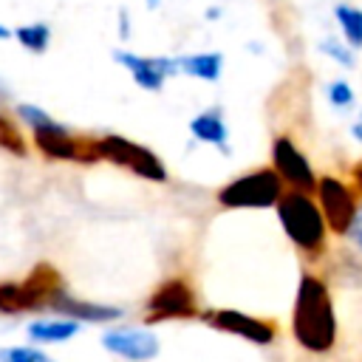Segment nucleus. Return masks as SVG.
<instances>
[{
    "label": "nucleus",
    "instance_id": "obj_3",
    "mask_svg": "<svg viewBox=\"0 0 362 362\" xmlns=\"http://www.w3.org/2000/svg\"><path fill=\"white\" fill-rule=\"evenodd\" d=\"M274 218L286 235V240L308 260L317 263L328 255V240L331 232L325 226V218L314 201L311 192H297L286 189L280 201L274 204Z\"/></svg>",
    "mask_w": 362,
    "mask_h": 362
},
{
    "label": "nucleus",
    "instance_id": "obj_12",
    "mask_svg": "<svg viewBox=\"0 0 362 362\" xmlns=\"http://www.w3.org/2000/svg\"><path fill=\"white\" fill-rule=\"evenodd\" d=\"M113 62L124 68L136 88L147 93H161L170 79H178L175 57L167 54H136L130 48H113Z\"/></svg>",
    "mask_w": 362,
    "mask_h": 362
},
{
    "label": "nucleus",
    "instance_id": "obj_5",
    "mask_svg": "<svg viewBox=\"0 0 362 362\" xmlns=\"http://www.w3.org/2000/svg\"><path fill=\"white\" fill-rule=\"evenodd\" d=\"M96 150H99V161H107L119 170H127L130 175H136L141 181H150V184H167L170 181V170H167L164 158L150 144H141L130 136L102 133V136H96Z\"/></svg>",
    "mask_w": 362,
    "mask_h": 362
},
{
    "label": "nucleus",
    "instance_id": "obj_7",
    "mask_svg": "<svg viewBox=\"0 0 362 362\" xmlns=\"http://www.w3.org/2000/svg\"><path fill=\"white\" fill-rule=\"evenodd\" d=\"M62 274L51 263H37L23 280H6L3 288V314H23V311H45L51 294L62 286Z\"/></svg>",
    "mask_w": 362,
    "mask_h": 362
},
{
    "label": "nucleus",
    "instance_id": "obj_4",
    "mask_svg": "<svg viewBox=\"0 0 362 362\" xmlns=\"http://www.w3.org/2000/svg\"><path fill=\"white\" fill-rule=\"evenodd\" d=\"M283 192H286L283 181L266 164V167H252V170L229 178L226 184H221L215 189V204L221 209H226V212H238V209H274V204L280 201Z\"/></svg>",
    "mask_w": 362,
    "mask_h": 362
},
{
    "label": "nucleus",
    "instance_id": "obj_16",
    "mask_svg": "<svg viewBox=\"0 0 362 362\" xmlns=\"http://www.w3.org/2000/svg\"><path fill=\"white\" fill-rule=\"evenodd\" d=\"M226 68V57L223 51H187V54H175V71L178 76L187 79H198L206 85L221 82Z\"/></svg>",
    "mask_w": 362,
    "mask_h": 362
},
{
    "label": "nucleus",
    "instance_id": "obj_11",
    "mask_svg": "<svg viewBox=\"0 0 362 362\" xmlns=\"http://www.w3.org/2000/svg\"><path fill=\"white\" fill-rule=\"evenodd\" d=\"M99 345L124 362H153L161 354V337L150 325H105L99 334Z\"/></svg>",
    "mask_w": 362,
    "mask_h": 362
},
{
    "label": "nucleus",
    "instance_id": "obj_14",
    "mask_svg": "<svg viewBox=\"0 0 362 362\" xmlns=\"http://www.w3.org/2000/svg\"><path fill=\"white\" fill-rule=\"evenodd\" d=\"M187 130H189V136H192L198 144H209V147H215V150L223 153V156L232 153V150H229V141H232V139H229V122H226L221 105H209V107L198 110L195 116H189Z\"/></svg>",
    "mask_w": 362,
    "mask_h": 362
},
{
    "label": "nucleus",
    "instance_id": "obj_10",
    "mask_svg": "<svg viewBox=\"0 0 362 362\" xmlns=\"http://www.w3.org/2000/svg\"><path fill=\"white\" fill-rule=\"evenodd\" d=\"M269 167L274 170V175L283 181L286 189H297V192H314L317 178H320L311 158L305 156V150L288 133H277L272 139Z\"/></svg>",
    "mask_w": 362,
    "mask_h": 362
},
{
    "label": "nucleus",
    "instance_id": "obj_23",
    "mask_svg": "<svg viewBox=\"0 0 362 362\" xmlns=\"http://www.w3.org/2000/svg\"><path fill=\"white\" fill-rule=\"evenodd\" d=\"M342 240H345V243L354 249V255L362 260V201H359V209H356V215H354L348 232L342 235Z\"/></svg>",
    "mask_w": 362,
    "mask_h": 362
},
{
    "label": "nucleus",
    "instance_id": "obj_25",
    "mask_svg": "<svg viewBox=\"0 0 362 362\" xmlns=\"http://www.w3.org/2000/svg\"><path fill=\"white\" fill-rule=\"evenodd\" d=\"M348 181H351L354 192H356L359 201H362V158H356V161L351 164V170H348Z\"/></svg>",
    "mask_w": 362,
    "mask_h": 362
},
{
    "label": "nucleus",
    "instance_id": "obj_20",
    "mask_svg": "<svg viewBox=\"0 0 362 362\" xmlns=\"http://www.w3.org/2000/svg\"><path fill=\"white\" fill-rule=\"evenodd\" d=\"M325 99H328V105H331L334 110H339V113H348V110H354V107L359 105L356 88H354L345 76H337V79L325 82Z\"/></svg>",
    "mask_w": 362,
    "mask_h": 362
},
{
    "label": "nucleus",
    "instance_id": "obj_27",
    "mask_svg": "<svg viewBox=\"0 0 362 362\" xmlns=\"http://www.w3.org/2000/svg\"><path fill=\"white\" fill-rule=\"evenodd\" d=\"M8 40H14V28H8V25L0 20V42H8Z\"/></svg>",
    "mask_w": 362,
    "mask_h": 362
},
{
    "label": "nucleus",
    "instance_id": "obj_9",
    "mask_svg": "<svg viewBox=\"0 0 362 362\" xmlns=\"http://www.w3.org/2000/svg\"><path fill=\"white\" fill-rule=\"evenodd\" d=\"M314 201L325 218V226L334 238H342L359 209V195L354 192L351 181L337 175V173H325L317 178V187H314Z\"/></svg>",
    "mask_w": 362,
    "mask_h": 362
},
{
    "label": "nucleus",
    "instance_id": "obj_21",
    "mask_svg": "<svg viewBox=\"0 0 362 362\" xmlns=\"http://www.w3.org/2000/svg\"><path fill=\"white\" fill-rule=\"evenodd\" d=\"M317 51L325 57V59H331L334 65H339V68H345V71H354L356 68V51H351L337 34H328V37H322L320 42H317Z\"/></svg>",
    "mask_w": 362,
    "mask_h": 362
},
{
    "label": "nucleus",
    "instance_id": "obj_8",
    "mask_svg": "<svg viewBox=\"0 0 362 362\" xmlns=\"http://www.w3.org/2000/svg\"><path fill=\"white\" fill-rule=\"evenodd\" d=\"M198 320L218 331V334H226V337H238L249 345H257V348H269L277 342V322L269 320V317H257V314H249V311H240V308H201Z\"/></svg>",
    "mask_w": 362,
    "mask_h": 362
},
{
    "label": "nucleus",
    "instance_id": "obj_2",
    "mask_svg": "<svg viewBox=\"0 0 362 362\" xmlns=\"http://www.w3.org/2000/svg\"><path fill=\"white\" fill-rule=\"evenodd\" d=\"M11 116L25 130L28 144L48 161L62 164H99L96 136H85L71 130L65 122L54 119L42 105L37 102H14Z\"/></svg>",
    "mask_w": 362,
    "mask_h": 362
},
{
    "label": "nucleus",
    "instance_id": "obj_6",
    "mask_svg": "<svg viewBox=\"0 0 362 362\" xmlns=\"http://www.w3.org/2000/svg\"><path fill=\"white\" fill-rule=\"evenodd\" d=\"M144 325L156 328L161 322H178V320H198L201 303L195 294V286L187 277H164L156 283V288L144 300Z\"/></svg>",
    "mask_w": 362,
    "mask_h": 362
},
{
    "label": "nucleus",
    "instance_id": "obj_30",
    "mask_svg": "<svg viewBox=\"0 0 362 362\" xmlns=\"http://www.w3.org/2000/svg\"><path fill=\"white\" fill-rule=\"evenodd\" d=\"M144 3H147V6H158L161 0H144Z\"/></svg>",
    "mask_w": 362,
    "mask_h": 362
},
{
    "label": "nucleus",
    "instance_id": "obj_28",
    "mask_svg": "<svg viewBox=\"0 0 362 362\" xmlns=\"http://www.w3.org/2000/svg\"><path fill=\"white\" fill-rule=\"evenodd\" d=\"M204 17H206V20H221V6H209Z\"/></svg>",
    "mask_w": 362,
    "mask_h": 362
},
{
    "label": "nucleus",
    "instance_id": "obj_18",
    "mask_svg": "<svg viewBox=\"0 0 362 362\" xmlns=\"http://www.w3.org/2000/svg\"><path fill=\"white\" fill-rule=\"evenodd\" d=\"M14 42H17L23 51L40 57V54H45V51L51 48V42H54V28H51L45 20L20 23V25H14Z\"/></svg>",
    "mask_w": 362,
    "mask_h": 362
},
{
    "label": "nucleus",
    "instance_id": "obj_17",
    "mask_svg": "<svg viewBox=\"0 0 362 362\" xmlns=\"http://www.w3.org/2000/svg\"><path fill=\"white\" fill-rule=\"evenodd\" d=\"M331 17L339 28V40L351 48V51H362V6L339 0L331 8Z\"/></svg>",
    "mask_w": 362,
    "mask_h": 362
},
{
    "label": "nucleus",
    "instance_id": "obj_19",
    "mask_svg": "<svg viewBox=\"0 0 362 362\" xmlns=\"http://www.w3.org/2000/svg\"><path fill=\"white\" fill-rule=\"evenodd\" d=\"M0 150L20 156V158L28 156V150H31L25 130L11 116V102H0Z\"/></svg>",
    "mask_w": 362,
    "mask_h": 362
},
{
    "label": "nucleus",
    "instance_id": "obj_26",
    "mask_svg": "<svg viewBox=\"0 0 362 362\" xmlns=\"http://www.w3.org/2000/svg\"><path fill=\"white\" fill-rule=\"evenodd\" d=\"M348 133H351V139H354V141H359V144H362V113H359V116L351 122Z\"/></svg>",
    "mask_w": 362,
    "mask_h": 362
},
{
    "label": "nucleus",
    "instance_id": "obj_15",
    "mask_svg": "<svg viewBox=\"0 0 362 362\" xmlns=\"http://www.w3.org/2000/svg\"><path fill=\"white\" fill-rule=\"evenodd\" d=\"M79 334H82V322L59 317V314H40L25 322V339H28V345H37V348L65 345Z\"/></svg>",
    "mask_w": 362,
    "mask_h": 362
},
{
    "label": "nucleus",
    "instance_id": "obj_29",
    "mask_svg": "<svg viewBox=\"0 0 362 362\" xmlns=\"http://www.w3.org/2000/svg\"><path fill=\"white\" fill-rule=\"evenodd\" d=\"M3 308H6V303H3V288H0V314H3Z\"/></svg>",
    "mask_w": 362,
    "mask_h": 362
},
{
    "label": "nucleus",
    "instance_id": "obj_1",
    "mask_svg": "<svg viewBox=\"0 0 362 362\" xmlns=\"http://www.w3.org/2000/svg\"><path fill=\"white\" fill-rule=\"evenodd\" d=\"M291 339L311 356H328L339 342V317L331 286L317 272H303L291 300Z\"/></svg>",
    "mask_w": 362,
    "mask_h": 362
},
{
    "label": "nucleus",
    "instance_id": "obj_22",
    "mask_svg": "<svg viewBox=\"0 0 362 362\" xmlns=\"http://www.w3.org/2000/svg\"><path fill=\"white\" fill-rule=\"evenodd\" d=\"M0 362H57L48 351L37 348V345H6L0 348Z\"/></svg>",
    "mask_w": 362,
    "mask_h": 362
},
{
    "label": "nucleus",
    "instance_id": "obj_13",
    "mask_svg": "<svg viewBox=\"0 0 362 362\" xmlns=\"http://www.w3.org/2000/svg\"><path fill=\"white\" fill-rule=\"evenodd\" d=\"M48 314H59V317H68V320H76L82 325H113L124 317V311L113 303H96V300H85V297H76L65 283L51 294L48 305H45Z\"/></svg>",
    "mask_w": 362,
    "mask_h": 362
},
{
    "label": "nucleus",
    "instance_id": "obj_24",
    "mask_svg": "<svg viewBox=\"0 0 362 362\" xmlns=\"http://www.w3.org/2000/svg\"><path fill=\"white\" fill-rule=\"evenodd\" d=\"M116 34L122 40H130V34H133V17H130L127 8H119L116 11Z\"/></svg>",
    "mask_w": 362,
    "mask_h": 362
}]
</instances>
